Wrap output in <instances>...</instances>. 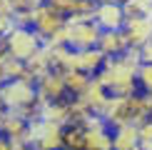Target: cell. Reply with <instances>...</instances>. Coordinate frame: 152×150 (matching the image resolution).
Listing matches in <instances>:
<instances>
[{
  "instance_id": "cell-1",
  "label": "cell",
  "mask_w": 152,
  "mask_h": 150,
  "mask_svg": "<svg viewBox=\"0 0 152 150\" xmlns=\"http://www.w3.org/2000/svg\"><path fill=\"white\" fill-rule=\"evenodd\" d=\"M140 53L137 48H130L127 53L107 58L102 70L95 78L100 80L110 95H135L140 93V83H137V70H140Z\"/></svg>"
},
{
  "instance_id": "cell-2",
  "label": "cell",
  "mask_w": 152,
  "mask_h": 150,
  "mask_svg": "<svg viewBox=\"0 0 152 150\" xmlns=\"http://www.w3.org/2000/svg\"><path fill=\"white\" fill-rule=\"evenodd\" d=\"M3 40H5V48L10 50L12 58L23 60V62L30 60L37 50L45 45V40L40 38V33H37L33 25H12L10 33L5 35Z\"/></svg>"
},
{
  "instance_id": "cell-3",
  "label": "cell",
  "mask_w": 152,
  "mask_h": 150,
  "mask_svg": "<svg viewBox=\"0 0 152 150\" xmlns=\"http://www.w3.org/2000/svg\"><path fill=\"white\" fill-rule=\"evenodd\" d=\"M28 145H33L35 150H65V125L37 118L30 123Z\"/></svg>"
},
{
  "instance_id": "cell-4",
  "label": "cell",
  "mask_w": 152,
  "mask_h": 150,
  "mask_svg": "<svg viewBox=\"0 0 152 150\" xmlns=\"http://www.w3.org/2000/svg\"><path fill=\"white\" fill-rule=\"evenodd\" d=\"M100 28L92 18H67V45L72 50H87V48H97L100 40Z\"/></svg>"
},
{
  "instance_id": "cell-5",
  "label": "cell",
  "mask_w": 152,
  "mask_h": 150,
  "mask_svg": "<svg viewBox=\"0 0 152 150\" xmlns=\"http://www.w3.org/2000/svg\"><path fill=\"white\" fill-rule=\"evenodd\" d=\"M85 148L87 150H115V138H112V125L102 115H90L85 123Z\"/></svg>"
},
{
  "instance_id": "cell-6",
  "label": "cell",
  "mask_w": 152,
  "mask_h": 150,
  "mask_svg": "<svg viewBox=\"0 0 152 150\" xmlns=\"http://www.w3.org/2000/svg\"><path fill=\"white\" fill-rule=\"evenodd\" d=\"M0 95L8 103V110H15V108H25V105L37 103V88L35 83H30L25 78H15L0 85Z\"/></svg>"
},
{
  "instance_id": "cell-7",
  "label": "cell",
  "mask_w": 152,
  "mask_h": 150,
  "mask_svg": "<svg viewBox=\"0 0 152 150\" xmlns=\"http://www.w3.org/2000/svg\"><path fill=\"white\" fill-rule=\"evenodd\" d=\"M65 23H67V15L65 12H60L55 5H50V3H42V5H35V15H33V28L40 33L42 40H50L58 30L65 28Z\"/></svg>"
},
{
  "instance_id": "cell-8",
  "label": "cell",
  "mask_w": 152,
  "mask_h": 150,
  "mask_svg": "<svg viewBox=\"0 0 152 150\" xmlns=\"http://www.w3.org/2000/svg\"><path fill=\"white\" fill-rule=\"evenodd\" d=\"M37 98L42 103H53V100H65L67 95V83H65V73L53 68L50 73H45L42 78H37Z\"/></svg>"
},
{
  "instance_id": "cell-9",
  "label": "cell",
  "mask_w": 152,
  "mask_h": 150,
  "mask_svg": "<svg viewBox=\"0 0 152 150\" xmlns=\"http://www.w3.org/2000/svg\"><path fill=\"white\" fill-rule=\"evenodd\" d=\"M107 55L97 48H87V50H72L70 53V60H67L65 70H82L87 75H97L102 70Z\"/></svg>"
},
{
  "instance_id": "cell-10",
  "label": "cell",
  "mask_w": 152,
  "mask_h": 150,
  "mask_svg": "<svg viewBox=\"0 0 152 150\" xmlns=\"http://www.w3.org/2000/svg\"><path fill=\"white\" fill-rule=\"evenodd\" d=\"M95 23L100 25L102 30H122L125 28V10L122 3H100L97 10H95Z\"/></svg>"
},
{
  "instance_id": "cell-11",
  "label": "cell",
  "mask_w": 152,
  "mask_h": 150,
  "mask_svg": "<svg viewBox=\"0 0 152 150\" xmlns=\"http://www.w3.org/2000/svg\"><path fill=\"white\" fill-rule=\"evenodd\" d=\"M0 130H3V135L8 138V140H12V145H23V143H28L30 120H25L23 115L8 110L3 115V120H0Z\"/></svg>"
},
{
  "instance_id": "cell-12",
  "label": "cell",
  "mask_w": 152,
  "mask_h": 150,
  "mask_svg": "<svg viewBox=\"0 0 152 150\" xmlns=\"http://www.w3.org/2000/svg\"><path fill=\"white\" fill-rule=\"evenodd\" d=\"M53 68H55V62H53L50 48H48V43H45V45L37 50L30 60H25V73H23V78L30 80V83H37V78H42V75L50 73Z\"/></svg>"
},
{
  "instance_id": "cell-13",
  "label": "cell",
  "mask_w": 152,
  "mask_h": 150,
  "mask_svg": "<svg viewBox=\"0 0 152 150\" xmlns=\"http://www.w3.org/2000/svg\"><path fill=\"white\" fill-rule=\"evenodd\" d=\"M125 35L130 40V48H140L147 40H152V18L142 15V18H132V20L125 23Z\"/></svg>"
},
{
  "instance_id": "cell-14",
  "label": "cell",
  "mask_w": 152,
  "mask_h": 150,
  "mask_svg": "<svg viewBox=\"0 0 152 150\" xmlns=\"http://www.w3.org/2000/svg\"><path fill=\"white\" fill-rule=\"evenodd\" d=\"M97 50H102L107 58H115L130 50V40L125 35V30H102L97 40Z\"/></svg>"
},
{
  "instance_id": "cell-15",
  "label": "cell",
  "mask_w": 152,
  "mask_h": 150,
  "mask_svg": "<svg viewBox=\"0 0 152 150\" xmlns=\"http://www.w3.org/2000/svg\"><path fill=\"white\" fill-rule=\"evenodd\" d=\"M77 98H82V100H85V103L92 108V112H97V115H100V112H102V108H105V103L110 100V93H107V88L100 83L97 78H92L90 85H87Z\"/></svg>"
},
{
  "instance_id": "cell-16",
  "label": "cell",
  "mask_w": 152,
  "mask_h": 150,
  "mask_svg": "<svg viewBox=\"0 0 152 150\" xmlns=\"http://www.w3.org/2000/svg\"><path fill=\"white\" fill-rule=\"evenodd\" d=\"M112 138H115V150H140V133L132 123L112 128Z\"/></svg>"
},
{
  "instance_id": "cell-17",
  "label": "cell",
  "mask_w": 152,
  "mask_h": 150,
  "mask_svg": "<svg viewBox=\"0 0 152 150\" xmlns=\"http://www.w3.org/2000/svg\"><path fill=\"white\" fill-rule=\"evenodd\" d=\"M42 120L58 123V125H70L72 112H70V100H53L42 105Z\"/></svg>"
},
{
  "instance_id": "cell-18",
  "label": "cell",
  "mask_w": 152,
  "mask_h": 150,
  "mask_svg": "<svg viewBox=\"0 0 152 150\" xmlns=\"http://www.w3.org/2000/svg\"><path fill=\"white\" fill-rule=\"evenodd\" d=\"M62 73H65V83H67V93L70 95H80L90 85V80L95 78V75H87L82 70H62Z\"/></svg>"
},
{
  "instance_id": "cell-19",
  "label": "cell",
  "mask_w": 152,
  "mask_h": 150,
  "mask_svg": "<svg viewBox=\"0 0 152 150\" xmlns=\"http://www.w3.org/2000/svg\"><path fill=\"white\" fill-rule=\"evenodd\" d=\"M85 148V125L70 123L65 125V150H80Z\"/></svg>"
},
{
  "instance_id": "cell-20",
  "label": "cell",
  "mask_w": 152,
  "mask_h": 150,
  "mask_svg": "<svg viewBox=\"0 0 152 150\" xmlns=\"http://www.w3.org/2000/svg\"><path fill=\"white\" fill-rule=\"evenodd\" d=\"M137 83L145 95H152V62H142L137 70Z\"/></svg>"
},
{
  "instance_id": "cell-21",
  "label": "cell",
  "mask_w": 152,
  "mask_h": 150,
  "mask_svg": "<svg viewBox=\"0 0 152 150\" xmlns=\"http://www.w3.org/2000/svg\"><path fill=\"white\" fill-rule=\"evenodd\" d=\"M137 133H140V150H152V118L137 125Z\"/></svg>"
},
{
  "instance_id": "cell-22",
  "label": "cell",
  "mask_w": 152,
  "mask_h": 150,
  "mask_svg": "<svg viewBox=\"0 0 152 150\" xmlns=\"http://www.w3.org/2000/svg\"><path fill=\"white\" fill-rule=\"evenodd\" d=\"M33 15H35V8L18 10L15 15H12V23H15V25H33Z\"/></svg>"
},
{
  "instance_id": "cell-23",
  "label": "cell",
  "mask_w": 152,
  "mask_h": 150,
  "mask_svg": "<svg viewBox=\"0 0 152 150\" xmlns=\"http://www.w3.org/2000/svg\"><path fill=\"white\" fill-rule=\"evenodd\" d=\"M137 53H140V62H152V40H147L145 45H140Z\"/></svg>"
},
{
  "instance_id": "cell-24",
  "label": "cell",
  "mask_w": 152,
  "mask_h": 150,
  "mask_svg": "<svg viewBox=\"0 0 152 150\" xmlns=\"http://www.w3.org/2000/svg\"><path fill=\"white\" fill-rule=\"evenodd\" d=\"M50 5H55L60 12H65V15H70V10H72V0H48Z\"/></svg>"
},
{
  "instance_id": "cell-25",
  "label": "cell",
  "mask_w": 152,
  "mask_h": 150,
  "mask_svg": "<svg viewBox=\"0 0 152 150\" xmlns=\"http://www.w3.org/2000/svg\"><path fill=\"white\" fill-rule=\"evenodd\" d=\"M0 15L12 18L15 15V3H12V0H0Z\"/></svg>"
},
{
  "instance_id": "cell-26",
  "label": "cell",
  "mask_w": 152,
  "mask_h": 150,
  "mask_svg": "<svg viewBox=\"0 0 152 150\" xmlns=\"http://www.w3.org/2000/svg\"><path fill=\"white\" fill-rule=\"evenodd\" d=\"M12 25H15V23H12V18H5V15H0V38H5V35H8Z\"/></svg>"
},
{
  "instance_id": "cell-27",
  "label": "cell",
  "mask_w": 152,
  "mask_h": 150,
  "mask_svg": "<svg viewBox=\"0 0 152 150\" xmlns=\"http://www.w3.org/2000/svg\"><path fill=\"white\" fill-rule=\"evenodd\" d=\"M0 150H15V145H12V140H8L5 135H0Z\"/></svg>"
},
{
  "instance_id": "cell-28",
  "label": "cell",
  "mask_w": 152,
  "mask_h": 150,
  "mask_svg": "<svg viewBox=\"0 0 152 150\" xmlns=\"http://www.w3.org/2000/svg\"><path fill=\"white\" fill-rule=\"evenodd\" d=\"M8 112V103L3 100V95H0V120H3V115Z\"/></svg>"
},
{
  "instance_id": "cell-29",
  "label": "cell",
  "mask_w": 152,
  "mask_h": 150,
  "mask_svg": "<svg viewBox=\"0 0 152 150\" xmlns=\"http://www.w3.org/2000/svg\"><path fill=\"white\" fill-rule=\"evenodd\" d=\"M15 150H35V148L28 145V143H23V145H15Z\"/></svg>"
},
{
  "instance_id": "cell-30",
  "label": "cell",
  "mask_w": 152,
  "mask_h": 150,
  "mask_svg": "<svg viewBox=\"0 0 152 150\" xmlns=\"http://www.w3.org/2000/svg\"><path fill=\"white\" fill-rule=\"evenodd\" d=\"M147 98V110H150V118H152V95H145Z\"/></svg>"
},
{
  "instance_id": "cell-31",
  "label": "cell",
  "mask_w": 152,
  "mask_h": 150,
  "mask_svg": "<svg viewBox=\"0 0 152 150\" xmlns=\"http://www.w3.org/2000/svg\"><path fill=\"white\" fill-rule=\"evenodd\" d=\"M28 3H30V5L35 8V5H42V3H48V0H28Z\"/></svg>"
},
{
  "instance_id": "cell-32",
  "label": "cell",
  "mask_w": 152,
  "mask_h": 150,
  "mask_svg": "<svg viewBox=\"0 0 152 150\" xmlns=\"http://www.w3.org/2000/svg\"><path fill=\"white\" fill-rule=\"evenodd\" d=\"M97 3H112V0H97ZM115 3H117V0H115Z\"/></svg>"
},
{
  "instance_id": "cell-33",
  "label": "cell",
  "mask_w": 152,
  "mask_h": 150,
  "mask_svg": "<svg viewBox=\"0 0 152 150\" xmlns=\"http://www.w3.org/2000/svg\"><path fill=\"white\" fill-rule=\"evenodd\" d=\"M80 150H87V148H80Z\"/></svg>"
},
{
  "instance_id": "cell-34",
  "label": "cell",
  "mask_w": 152,
  "mask_h": 150,
  "mask_svg": "<svg viewBox=\"0 0 152 150\" xmlns=\"http://www.w3.org/2000/svg\"><path fill=\"white\" fill-rule=\"evenodd\" d=\"M0 135H3V130H0Z\"/></svg>"
}]
</instances>
